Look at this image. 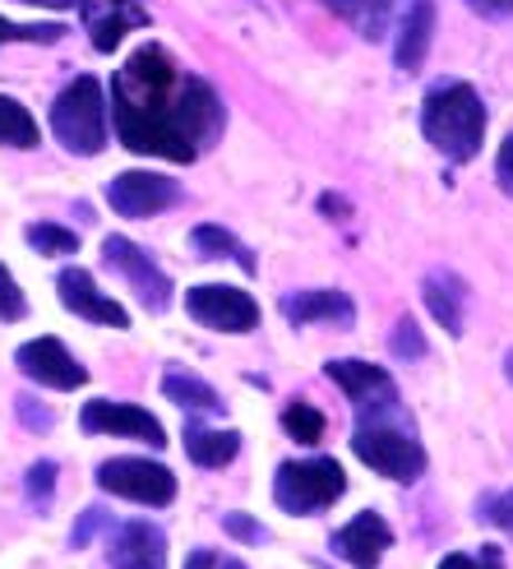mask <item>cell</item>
Returning a JSON list of instances; mask_svg holds the SVG:
<instances>
[{
	"label": "cell",
	"instance_id": "obj_1",
	"mask_svg": "<svg viewBox=\"0 0 513 569\" xmlns=\"http://www.w3.org/2000/svg\"><path fill=\"white\" fill-rule=\"evenodd\" d=\"M111 121L130 153L194 162L222 134V98L209 79L181 74L167 47L144 42L111 74Z\"/></svg>",
	"mask_w": 513,
	"mask_h": 569
},
{
	"label": "cell",
	"instance_id": "obj_2",
	"mask_svg": "<svg viewBox=\"0 0 513 569\" xmlns=\"http://www.w3.org/2000/svg\"><path fill=\"white\" fill-rule=\"evenodd\" d=\"M421 130L444 158H453V162L476 158L481 139H486V107H481V93L463 79L435 83L421 107Z\"/></svg>",
	"mask_w": 513,
	"mask_h": 569
},
{
	"label": "cell",
	"instance_id": "obj_3",
	"mask_svg": "<svg viewBox=\"0 0 513 569\" xmlns=\"http://www.w3.org/2000/svg\"><path fill=\"white\" fill-rule=\"evenodd\" d=\"M51 134L74 158H93L107 149V89L98 74H79L61 89V98L51 102Z\"/></svg>",
	"mask_w": 513,
	"mask_h": 569
},
{
	"label": "cell",
	"instance_id": "obj_4",
	"mask_svg": "<svg viewBox=\"0 0 513 569\" xmlns=\"http://www.w3.org/2000/svg\"><path fill=\"white\" fill-rule=\"evenodd\" d=\"M352 449H356V459L365 468H375L389 481H416L425 472V449L412 440V431L380 421L375 412L361 417L356 436H352Z\"/></svg>",
	"mask_w": 513,
	"mask_h": 569
},
{
	"label": "cell",
	"instance_id": "obj_5",
	"mask_svg": "<svg viewBox=\"0 0 513 569\" xmlns=\"http://www.w3.org/2000/svg\"><path fill=\"white\" fill-rule=\"evenodd\" d=\"M342 491H348V472L338 459H292L273 477V500L288 515H320Z\"/></svg>",
	"mask_w": 513,
	"mask_h": 569
},
{
	"label": "cell",
	"instance_id": "obj_6",
	"mask_svg": "<svg viewBox=\"0 0 513 569\" xmlns=\"http://www.w3.org/2000/svg\"><path fill=\"white\" fill-rule=\"evenodd\" d=\"M98 487L134 505H153V509L177 500V477L158 459H107L98 463Z\"/></svg>",
	"mask_w": 513,
	"mask_h": 569
},
{
	"label": "cell",
	"instance_id": "obj_7",
	"mask_svg": "<svg viewBox=\"0 0 513 569\" xmlns=\"http://www.w3.org/2000/svg\"><path fill=\"white\" fill-rule=\"evenodd\" d=\"M185 310L190 320H199L204 329L218 333H250L260 325V301L241 288H227V282H204V288L185 292Z\"/></svg>",
	"mask_w": 513,
	"mask_h": 569
},
{
	"label": "cell",
	"instance_id": "obj_8",
	"mask_svg": "<svg viewBox=\"0 0 513 569\" xmlns=\"http://www.w3.org/2000/svg\"><path fill=\"white\" fill-rule=\"evenodd\" d=\"M102 264L117 269L130 282V288H134V297L153 310V316L171 306V278L158 269L153 254L144 246H134L130 237H107L102 241Z\"/></svg>",
	"mask_w": 513,
	"mask_h": 569
},
{
	"label": "cell",
	"instance_id": "obj_9",
	"mask_svg": "<svg viewBox=\"0 0 513 569\" xmlns=\"http://www.w3.org/2000/svg\"><path fill=\"white\" fill-rule=\"evenodd\" d=\"M79 426L89 436H121V440H139L149 449L167 445L162 421L149 408H134V403H111V398H89L79 412Z\"/></svg>",
	"mask_w": 513,
	"mask_h": 569
},
{
	"label": "cell",
	"instance_id": "obj_10",
	"mask_svg": "<svg viewBox=\"0 0 513 569\" xmlns=\"http://www.w3.org/2000/svg\"><path fill=\"white\" fill-rule=\"evenodd\" d=\"M14 366L19 371L33 380V385H42V389H83L89 385V371H83V361L61 343V338H28V343L14 352Z\"/></svg>",
	"mask_w": 513,
	"mask_h": 569
},
{
	"label": "cell",
	"instance_id": "obj_11",
	"mask_svg": "<svg viewBox=\"0 0 513 569\" xmlns=\"http://www.w3.org/2000/svg\"><path fill=\"white\" fill-rule=\"evenodd\" d=\"M107 204L121 218H153L181 204V181H171L162 172H121L107 186Z\"/></svg>",
	"mask_w": 513,
	"mask_h": 569
},
{
	"label": "cell",
	"instance_id": "obj_12",
	"mask_svg": "<svg viewBox=\"0 0 513 569\" xmlns=\"http://www.w3.org/2000/svg\"><path fill=\"white\" fill-rule=\"evenodd\" d=\"M56 297H61L66 310H74V320H89V325H107V329H130V316L121 301H111L98 278L89 269H61L56 278Z\"/></svg>",
	"mask_w": 513,
	"mask_h": 569
},
{
	"label": "cell",
	"instance_id": "obj_13",
	"mask_svg": "<svg viewBox=\"0 0 513 569\" xmlns=\"http://www.w3.org/2000/svg\"><path fill=\"white\" fill-rule=\"evenodd\" d=\"M79 19L89 28V38L98 51H117L125 42V33L149 23V10L139 0H79Z\"/></svg>",
	"mask_w": 513,
	"mask_h": 569
},
{
	"label": "cell",
	"instance_id": "obj_14",
	"mask_svg": "<svg viewBox=\"0 0 513 569\" xmlns=\"http://www.w3.org/2000/svg\"><path fill=\"white\" fill-rule=\"evenodd\" d=\"M324 376L342 393H348L356 408H370V412L398 408V385H393V376L384 371V366H370V361H329Z\"/></svg>",
	"mask_w": 513,
	"mask_h": 569
},
{
	"label": "cell",
	"instance_id": "obj_15",
	"mask_svg": "<svg viewBox=\"0 0 513 569\" xmlns=\"http://www.w3.org/2000/svg\"><path fill=\"white\" fill-rule=\"evenodd\" d=\"M111 569H167V532L149 519H130L111 532Z\"/></svg>",
	"mask_w": 513,
	"mask_h": 569
},
{
	"label": "cell",
	"instance_id": "obj_16",
	"mask_svg": "<svg viewBox=\"0 0 513 569\" xmlns=\"http://www.w3.org/2000/svg\"><path fill=\"white\" fill-rule=\"evenodd\" d=\"M389 547H393V532H389V523L380 515H370V509L333 532V551L348 565H356V569H375L389 556Z\"/></svg>",
	"mask_w": 513,
	"mask_h": 569
},
{
	"label": "cell",
	"instance_id": "obj_17",
	"mask_svg": "<svg viewBox=\"0 0 513 569\" xmlns=\"http://www.w3.org/2000/svg\"><path fill=\"white\" fill-rule=\"evenodd\" d=\"M282 316H288L292 325H338V329H352L356 301L348 292H292V297H282Z\"/></svg>",
	"mask_w": 513,
	"mask_h": 569
},
{
	"label": "cell",
	"instance_id": "obj_18",
	"mask_svg": "<svg viewBox=\"0 0 513 569\" xmlns=\"http://www.w3.org/2000/svg\"><path fill=\"white\" fill-rule=\"evenodd\" d=\"M431 38H435V0H412L403 23H398V51H393L398 70L416 74L425 56H431Z\"/></svg>",
	"mask_w": 513,
	"mask_h": 569
},
{
	"label": "cell",
	"instance_id": "obj_19",
	"mask_svg": "<svg viewBox=\"0 0 513 569\" xmlns=\"http://www.w3.org/2000/svg\"><path fill=\"white\" fill-rule=\"evenodd\" d=\"M241 453V436L227 426H199L185 421V459L194 468H227Z\"/></svg>",
	"mask_w": 513,
	"mask_h": 569
},
{
	"label": "cell",
	"instance_id": "obj_20",
	"mask_svg": "<svg viewBox=\"0 0 513 569\" xmlns=\"http://www.w3.org/2000/svg\"><path fill=\"white\" fill-rule=\"evenodd\" d=\"M463 301H467V288L453 273H431L425 278V306H431V316L449 333H463Z\"/></svg>",
	"mask_w": 513,
	"mask_h": 569
},
{
	"label": "cell",
	"instance_id": "obj_21",
	"mask_svg": "<svg viewBox=\"0 0 513 569\" xmlns=\"http://www.w3.org/2000/svg\"><path fill=\"white\" fill-rule=\"evenodd\" d=\"M162 393H167L177 408H185V412H222L218 389L204 385L199 376H190V371H181V366H171V371L162 376Z\"/></svg>",
	"mask_w": 513,
	"mask_h": 569
},
{
	"label": "cell",
	"instance_id": "obj_22",
	"mask_svg": "<svg viewBox=\"0 0 513 569\" xmlns=\"http://www.w3.org/2000/svg\"><path fill=\"white\" fill-rule=\"evenodd\" d=\"M190 241H194V250L204 254V260H237L245 273H254V254L227 232V227H218V222H199L194 232H190Z\"/></svg>",
	"mask_w": 513,
	"mask_h": 569
},
{
	"label": "cell",
	"instance_id": "obj_23",
	"mask_svg": "<svg viewBox=\"0 0 513 569\" xmlns=\"http://www.w3.org/2000/svg\"><path fill=\"white\" fill-rule=\"evenodd\" d=\"M324 6L333 10V14H342L361 38H370L375 42L384 28H389V10H393V0H324Z\"/></svg>",
	"mask_w": 513,
	"mask_h": 569
},
{
	"label": "cell",
	"instance_id": "obj_24",
	"mask_svg": "<svg viewBox=\"0 0 513 569\" xmlns=\"http://www.w3.org/2000/svg\"><path fill=\"white\" fill-rule=\"evenodd\" d=\"M38 121L19 98H6L0 93V144L6 149H38Z\"/></svg>",
	"mask_w": 513,
	"mask_h": 569
},
{
	"label": "cell",
	"instance_id": "obj_25",
	"mask_svg": "<svg viewBox=\"0 0 513 569\" xmlns=\"http://www.w3.org/2000/svg\"><path fill=\"white\" fill-rule=\"evenodd\" d=\"M282 431H288L292 440H301V445H320L324 440V412H315L310 403H292L288 412H282Z\"/></svg>",
	"mask_w": 513,
	"mask_h": 569
},
{
	"label": "cell",
	"instance_id": "obj_26",
	"mask_svg": "<svg viewBox=\"0 0 513 569\" xmlns=\"http://www.w3.org/2000/svg\"><path fill=\"white\" fill-rule=\"evenodd\" d=\"M28 246L38 254H74L79 250V237L70 227H56V222H33L28 227Z\"/></svg>",
	"mask_w": 513,
	"mask_h": 569
},
{
	"label": "cell",
	"instance_id": "obj_27",
	"mask_svg": "<svg viewBox=\"0 0 513 569\" xmlns=\"http://www.w3.org/2000/svg\"><path fill=\"white\" fill-rule=\"evenodd\" d=\"M66 38V23H14L0 14V47L10 42H61Z\"/></svg>",
	"mask_w": 513,
	"mask_h": 569
},
{
	"label": "cell",
	"instance_id": "obj_28",
	"mask_svg": "<svg viewBox=\"0 0 513 569\" xmlns=\"http://www.w3.org/2000/svg\"><path fill=\"white\" fill-rule=\"evenodd\" d=\"M23 496H28V505L38 509V515H47L51 509V496H56V463H33L28 468V477H23Z\"/></svg>",
	"mask_w": 513,
	"mask_h": 569
},
{
	"label": "cell",
	"instance_id": "obj_29",
	"mask_svg": "<svg viewBox=\"0 0 513 569\" xmlns=\"http://www.w3.org/2000/svg\"><path fill=\"white\" fill-rule=\"evenodd\" d=\"M28 316V297L19 292V282H14V273L0 264V320L6 325H14V320H23Z\"/></svg>",
	"mask_w": 513,
	"mask_h": 569
},
{
	"label": "cell",
	"instance_id": "obj_30",
	"mask_svg": "<svg viewBox=\"0 0 513 569\" xmlns=\"http://www.w3.org/2000/svg\"><path fill=\"white\" fill-rule=\"evenodd\" d=\"M389 348H393V357H403V361H421V357H425V338H421L416 320H398Z\"/></svg>",
	"mask_w": 513,
	"mask_h": 569
},
{
	"label": "cell",
	"instance_id": "obj_31",
	"mask_svg": "<svg viewBox=\"0 0 513 569\" xmlns=\"http://www.w3.org/2000/svg\"><path fill=\"white\" fill-rule=\"evenodd\" d=\"M476 519L495 523L500 532H513V491H500V496H486L476 505Z\"/></svg>",
	"mask_w": 513,
	"mask_h": 569
},
{
	"label": "cell",
	"instance_id": "obj_32",
	"mask_svg": "<svg viewBox=\"0 0 513 569\" xmlns=\"http://www.w3.org/2000/svg\"><path fill=\"white\" fill-rule=\"evenodd\" d=\"M440 569H504V556L500 547H486V551H453L440 560Z\"/></svg>",
	"mask_w": 513,
	"mask_h": 569
},
{
	"label": "cell",
	"instance_id": "obj_33",
	"mask_svg": "<svg viewBox=\"0 0 513 569\" xmlns=\"http://www.w3.org/2000/svg\"><path fill=\"white\" fill-rule=\"evenodd\" d=\"M14 408H19V421L28 426V431H51V426H56V412L47 403H38L33 393H19Z\"/></svg>",
	"mask_w": 513,
	"mask_h": 569
},
{
	"label": "cell",
	"instance_id": "obj_34",
	"mask_svg": "<svg viewBox=\"0 0 513 569\" xmlns=\"http://www.w3.org/2000/svg\"><path fill=\"white\" fill-rule=\"evenodd\" d=\"M222 532H232L237 542H250V547H260L264 537H269L260 523H254V519H245V515H222Z\"/></svg>",
	"mask_w": 513,
	"mask_h": 569
},
{
	"label": "cell",
	"instance_id": "obj_35",
	"mask_svg": "<svg viewBox=\"0 0 513 569\" xmlns=\"http://www.w3.org/2000/svg\"><path fill=\"white\" fill-rule=\"evenodd\" d=\"M107 523V515H102V509H89V515H83L74 528H70V547H89L93 542V532Z\"/></svg>",
	"mask_w": 513,
	"mask_h": 569
},
{
	"label": "cell",
	"instance_id": "obj_36",
	"mask_svg": "<svg viewBox=\"0 0 513 569\" xmlns=\"http://www.w3.org/2000/svg\"><path fill=\"white\" fill-rule=\"evenodd\" d=\"M495 177H500V186H504V194L513 199V134L500 144V162H495Z\"/></svg>",
	"mask_w": 513,
	"mask_h": 569
},
{
	"label": "cell",
	"instance_id": "obj_37",
	"mask_svg": "<svg viewBox=\"0 0 513 569\" xmlns=\"http://www.w3.org/2000/svg\"><path fill=\"white\" fill-rule=\"evenodd\" d=\"M467 6H472L481 19H509V14H513V0H467Z\"/></svg>",
	"mask_w": 513,
	"mask_h": 569
},
{
	"label": "cell",
	"instance_id": "obj_38",
	"mask_svg": "<svg viewBox=\"0 0 513 569\" xmlns=\"http://www.w3.org/2000/svg\"><path fill=\"white\" fill-rule=\"evenodd\" d=\"M185 569H218V556L213 551H190L185 556Z\"/></svg>",
	"mask_w": 513,
	"mask_h": 569
},
{
	"label": "cell",
	"instance_id": "obj_39",
	"mask_svg": "<svg viewBox=\"0 0 513 569\" xmlns=\"http://www.w3.org/2000/svg\"><path fill=\"white\" fill-rule=\"evenodd\" d=\"M320 209H324L329 218H348V204H342V199H333V194H324V199H320Z\"/></svg>",
	"mask_w": 513,
	"mask_h": 569
},
{
	"label": "cell",
	"instance_id": "obj_40",
	"mask_svg": "<svg viewBox=\"0 0 513 569\" xmlns=\"http://www.w3.org/2000/svg\"><path fill=\"white\" fill-rule=\"evenodd\" d=\"M23 6H42V10H70L74 0H23Z\"/></svg>",
	"mask_w": 513,
	"mask_h": 569
},
{
	"label": "cell",
	"instance_id": "obj_41",
	"mask_svg": "<svg viewBox=\"0 0 513 569\" xmlns=\"http://www.w3.org/2000/svg\"><path fill=\"white\" fill-rule=\"evenodd\" d=\"M504 376H509V380H513V352H509V357H504Z\"/></svg>",
	"mask_w": 513,
	"mask_h": 569
},
{
	"label": "cell",
	"instance_id": "obj_42",
	"mask_svg": "<svg viewBox=\"0 0 513 569\" xmlns=\"http://www.w3.org/2000/svg\"><path fill=\"white\" fill-rule=\"evenodd\" d=\"M218 569H245V565H241V560H222Z\"/></svg>",
	"mask_w": 513,
	"mask_h": 569
}]
</instances>
